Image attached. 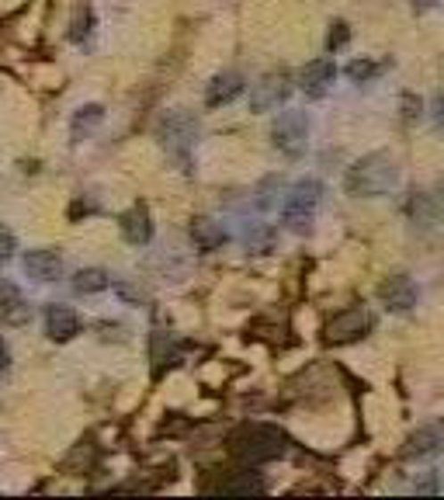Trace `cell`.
I'll return each instance as SVG.
<instances>
[{
    "instance_id": "obj_1",
    "label": "cell",
    "mask_w": 444,
    "mask_h": 500,
    "mask_svg": "<svg viewBox=\"0 0 444 500\" xmlns=\"http://www.w3.org/2000/svg\"><path fill=\"white\" fill-rule=\"evenodd\" d=\"M399 181V167L389 154H368L361 160H354L348 167V178H344V188L354 198H379L389 188H396Z\"/></svg>"
},
{
    "instance_id": "obj_2",
    "label": "cell",
    "mask_w": 444,
    "mask_h": 500,
    "mask_svg": "<svg viewBox=\"0 0 444 500\" xmlns=\"http://www.w3.org/2000/svg\"><path fill=\"white\" fill-rule=\"evenodd\" d=\"M285 435L278 428H267V424H251L243 428L240 435L233 438V455L243 459V462H271V459H282L285 455Z\"/></svg>"
},
{
    "instance_id": "obj_3",
    "label": "cell",
    "mask_w": 444,
    "mask_h": 500,
    "mask_svg": "<svg viewBox=\"0 0 444 500\" xmlns=\"http://www.w3.org/2000/svg\"><path fill=\"white\" fill-rule=\"evenodd\" d=\"M319 198H323V185L319 181H299V185L288 191L285 198V226L295 229V233H306L309 222H313V212H317Z\"/></svg>"
},
{
    "instance_id": "obj_4",
    "label": "cell",
    "mask_w": 444,
    "mask_h": 500,
    "mask_svg": "<svg viewBox=\"0 0 444 500\" xmlns=\"http://www.w3.org/2000/svg\"><path fill=\"white\" fill-rule=\"evenodd\" d=\"M275 146L285 156H302L309 146V119L306 112H282L275 122Z\"/></svg>"
},
{
    "instance_id": "obj_5",
    "label": "cell",
    "mask_w": 444,
    "mask_h": 500,
    "mask_svg": "<svg viewBox=\"0 0 444 500\" xmlns=\"http://www.w3.org/2000/svg\"><path fill=\"white\" fill-rule=\"evenodd\" d=\"M372 330V312L365 306H350V310L337 312L330 323H326V341L333 344H350L358 338H365Z\"/></svg>"
},
{
    "instance_id": "obj_6",
    "label": "cell",
    "mask_w": 444,
    "mask_h": 500,
    "mask_svg": "<svg viewBox=\"0 0 444 500\" xmlns=\"http://www.w3.org/2000/svg\"><path fill=\"white\" fill-rule=\"evenodd\" d=\"M194 136H198V122L191 115H185V112H170L163 119V143H167V150H174L181 160L188 156Z\"/></svg>"
},
{
    "instance_id": "obj_7",
    "label": "cell",
    "mask_w": 444,
    "mask_h": 500,
    "mask_svg": "<svg viewBox=\"0 0 444 500\" xmlns=\"http://www.w3.org/2000/svg\"><path fill=\"white\" fill-rule=\"evenodd\" d=\"M288 77L285 73H267V77H260L254 84V91H251V108L254 112H275L282 101L288 97Z\"/></svg>"
},
{
    "instance_id": "obj_8",
    "label": "cell",
    "mask_w": 444,
    "mask_h": 500,
    "mask_svg": "<svg viewBox=\"0 0 444 500\" xmlns=\"http://www.w3.org/2000/svg\"><path fill=\"white\" fill-rule=\"evenodd\" d=\"M444 448V421H431L423 428H416L403 448L407 459H431Z\"/></svg>"
},
{
    "instance_id": "obj_9",
    "label": "cell",
    "mask_w": 444,
    "mask_h": 500,
    "mask_svg": "<svg viewBox=\"0 0 444 500\" xmlns=\"http://www.w3.org/2000/svg\"><path fill=\"white\" fill-rule=\"evenodd\" d=\"M21 268L35 281H56L63 275V257L56 250H29L21 257Z\"/></svg>"
},
{
    "instance_id": "obj_10",
    "label": "cell",
    "mask_w": 444,
    "mask_h": 500,
    "mask_svg": "<svg viewBox=\"0 0 444 500\" xmlns=\"http://www.w3.org/2000/svg\"><path fill=\"white\" fill-rule=\"evenodd\" d=\"M0 320L7 327H25L32 320V306L21 299V292L11 281H0Z\"/></svg>"
},
{
    "instance_id": "obj_11",
    "label": "cell",
    "mask_w": 444,
    "mask_h": 500,
    "mask_svg": "<svg viewBox=\"0 0 444 500\" xmlns=\"http://www.w3.org/2000/svg\"><path fill=\"white\" fill-rule=\"evenodd\" d=\"M382 299L392 312H407L416 306V285L407 275H392L389 281H382Z\"/></svg>"
},
{
    "instance_id": "obj_12",
    "label": "cell",
    "mask_w": 444,
    "mask_h": 500,
    "mask_svg": "<svg viewBox=\"0 0 444 500\" xmlns=\"http://www.w3.org/2000/svg\"><path fill=\"white\" fill-rule=\"evenodd\" d=\"M119 226H122V237H126L132 247H146L153 240V222H150L146 205H132L126 216L119 219Z\"/></svg>"
},
{
    "instance_id": "obj_13",
    "label": "cell",
    "mask_w": 444,
    "mask_h": 500,
    "mask_svg": "<svg viewBox=\"0 0 444 500\" xmlns=\"http://www.w3.org/2000/svg\"><path fill=\"white\" fill-rule=\"evenodd\" d=\"M333 77H337V66H333V60L306 62V70H302V91L309 94V97H323V94L330 91Z\"/></svg>"
},
{
    "instance_id": "obj_14",
    "label": "cell",
    "mask_w": 444,
    "mask_h": 500,
    "mask_svg": "<svg viewBox=\"0 0 444 500\" xmlns=\"http://www.w3.org/2000/svg\"><path fill=\"white\" fill-rule=\"evenodd\" d=\"M243 77L240 73H219V77H212V84H209V91H205V104L209 108H219V104H229V101H236L240 94H243Z\"/></svg>"
},
{
    "instance_id": "obj_15",
    "label": "cell",
    "mask_w": 444,
    "mask_h": 500,
    "mask_svg": "<svg viewBox=\"0 0 444 500\" xmlns=\"http://www.w3.org/2000/svg\"><path fill=\"white\" fill-rule=\"evenodd\" d=\"M45 330H49L53 341H70L80 330V320L70 306H49L45 310Z\"/></svg>"
},
{
    "instance_id": "obj_16",
    "label": "cell",
    "mask_w": 444,
    "mask_h": 500,
    "mask_svg": "<svg viewBox=\"0 0 444 500\" xmlns=\"http://www.w3.org/2000/svg\"><path fill=\"white\" fill-rule=\"evenodd\" d=\"M191 240L198 250H219L226 244V229L212 219H194L191 222Z\"/></svg>"
},
{
    "instance_id": "obj_17",
    "label": "cell",
    "mask_w": 444,
    "mask_h": 500,
    "mask_svg": "<svg viewBox=\"0 0 444 500\" xmlns=\"http://www.w3.org/2000/svg\"><path fill=\"white\" fill-rule=\"evenodd\" d=\"M108 285H111V279H108V271H101V268H84V271H77V279H73V288H77L80 296L104 292Z\"/></svg>"
},
{
    "instance_id": "obj_18",
    "label": "cell",
    "mask_w": 444,
    "mask_h": 500,
    "mask_svg": "<svg viewBox=\"0 0 444 500\" xmlns=\"http://www.w3.org/2000/svg\"><path fill=\"white\" fill-rule=\"evenodd\" d=\"M407 212H410L413 222H423V226H431L438 212H441V205H438V198H431V195H413L410 205H407Z\"/></svg>"
},
{
    "instance_id": "obj_19",
    "label": "cell",
    "mask_w": 444,
    "mask_h": 500,
    "mask_svg": "<svg viewBox=\"0 0 444 500\" xmlns=\"http://www.w3.org/2000/svg\"><path fill=\"white\" fill-rule=\"evenodd\" d=\"M101 119H104V108H101V104H87V108H80V112H77V119H73V136L80 139V132H91Z\"/></svg>"
},
{
    "instance_id": "obj_20",
    "label": "cell",
    "mask_w": 444,
    "mask_h": 500,
    "mask_svg": "<svg viewBox=\"0 0 444 500\" xmlns=\"http://www.w3.org/2000/svg\"><path fill=\"white\" fill-rule=\"evenodd\" d=\"M267 487L257 479V476H251V472H243L240 479H226L222 483V494H264Z\"/></svg>"
},
{
    "instance_id": "obj_21",
    "label": "cell",
    "mask_w": 444,
    "mask_h": 500,
    "mask_svg": "<svg viewBox=\"0 0 444 500\" xmlns=\"http://www.w3.org/2000/svg\"><path fill=\"white\" fill-rule=\"evenodd\" d=\"M379 73V62H372V60H354L348 62V77L354 80V84H368L372 77Z\"/></svg>"
},
{
    "instance_id": "obj_22",
    "label": "cell",
    "mask_w": 444,
    "mask_h": 500,
    "mask_svg": "<svg viewBox=\"0 0 444 500\" xmlns=\"http://www.w3.org/2000/svg\"><path fill=\"white\" fill-rule=\"evenodd\" d=\"M91 25H95V14H91V7H80V11H77V18H73L70 38H73V42L87 38V35H91Z\"/></svg>"
},
{
    "instance_id": "obj_23",
    "label": "cell",
    "mask_w": 444,
    "mask_h": 500,
    "mask_svg": "<svg viewBox=\"0 0 444 500\" xmlns=\"http://www.w3.org/2000/svg\"><path fill=\"white\" fill-rule=\"evenodd\" d=\"M271 244H275V229H271V226H260L257 233H251V237H247V247L254 250V254H267V250H271Z\"/></svg>"
},
{
    "instance_id": "obj_24",
    "label": "cell",
    "mask_w": 444,
    "mask_h": 500,
    "mask_svg": "<svg viewBox=\"0 0 444 500\" xmlns=\"http://www.w3.org/2000/svg\"><path fill=\"white\" fill-rule=\"evenodd\" d=\"M348 38H350V29L344 25V21H337V25L330 29V35H326V49H330V53H337V49H344V46H348Z\"/></svg>"
},
{
    "instance_id": "obj_25",
    "label": "cell",
    "mask_w": 444,
    "mask_h": 500,
    "mask_svg": "<svg viewBox=\"0 0 444 500\" xmlns=\"http://www.w3.org/2000/svg\"><path fill=\"white\" fill-rule=\"evenodd\" d=\"M14 247H18V244H14V233H11L7 226H0V264L14 254Z\"/></svg>"
},
{
    "instance_id": "obj_26",
    "label": "cell",
    "mask_w": 444,
    "mask_h": 500,
    "mask_svg": "<svg viewBox=\"0 0 444 500\" xmlns=\"http://www.w3.org/2000/svg\"><path fill=\"white\" fill-rule=\"evenodd\" d=\"M403 104H407V119H413V115H420V97H416V101H413V97H407Z\"/></svg>"
},
{
    "instance_id": "obj_27",
    "label": "cell",
    "mask_w": 444,
    "mask_h": 500,
    "mask_svg": "<svg viewBox=\"0 0 444 500\" xmlns=\"http://www.w3.org/2000/svg\"><path fill=\"white\" fill-rule=\"evenodd\" d=\"M434 119H438V122H444V94H438V97H434Z\"/></svg>"
},
{
    "instance_id": "obj_28",
    "label": "cell",
    "mask_w": 444,
    "mask_h": 500,
    "mask_svg": "<svg viewBox=\"0 0 444 500\" xmlns=\"http://www.w3.org/2000/svg\"><path fill=\"white\" fill-rule=\"evenodd\" d=\"M7 365H11V354H7V344L0 341V372H7Z\"/></svg>"
},
{
    "instance_id": "obj_29",
    "label": "cell",
    "mask_w": 444,
    "mask_h": 500,
    "mask_svg": "<svg viewBox=\"0 0 444 500\" xmlns=\"http://www.w3.org/2000/svg\"><path fill=\"white\" fill-rule=\"evenodd\" d=\"M431 4H434V0H413V7H416V11H427Z\"/></svg>"
},
{
    "instance_id": "obj_30",
    "label": "cell",
    "mask_w": 444,
    "mask_h": 500,
    "mask_svg": "<svg viewBox=\"0 0 444 500\" xmlns=\"http://www.w3.org/2000/svg\"><path fill=\"white\" fill-rule=\"evenodd\" d=\"M438 188H441V195H438V198H444V178H441V185H438Z\"/></svg>"
}]
</instances>
